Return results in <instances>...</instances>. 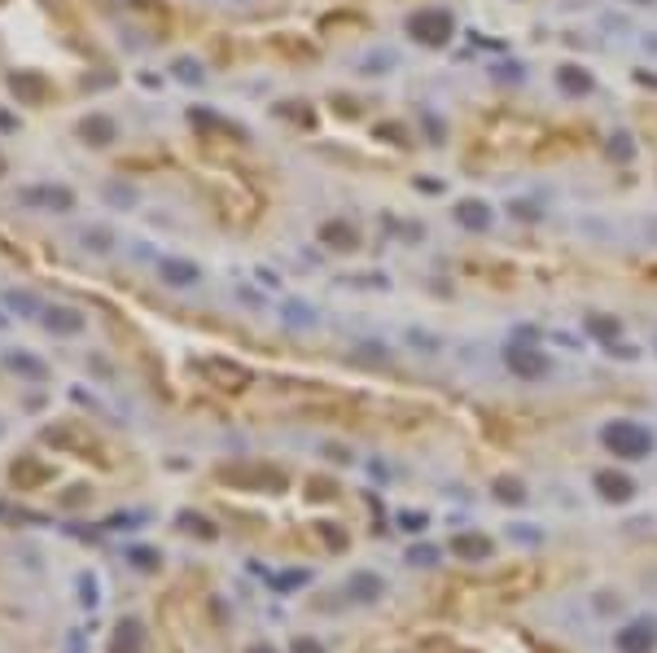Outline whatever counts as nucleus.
I'll return each instance as SVG.
<instances>
[{
    "label": "nucleus",
    "mask_w": 657,
    "mask_h": 653,
    "mask_svg": "<svg viewBox=\"0 0 657 653\" xmlns=\"http://www.w3.org/2000/svg\"><path fill=\"white\" fill-rule=\"evenodd\" d=\"M605 447L622 461H644L653 452V439H649V430L635 425V421H613V425H605Z\"/></svg>",
    "instance_id": "nucleus-1"
},
{
    "label": "nucleus",
    "mask_w": 657,
    "mask_h": 653,
    "mask_svg": "<svg viewBox=\"0 0 657 653\" xmlns=\"http://www.w3.org/2000/svg\"><path fill=\"white\" fill-rule=\"evenodd\" d=\"M408 35L412 39H421V44H447L451 39V13L447 9H416L408 18Z\"/></svg>",
    "instance_id": "nucleus-2"
},
{
    "label": "nucleus",
    "mask_w": 657,
    "mask_h": 653,
    "mask_svg": "<svg viewBox=\"0 0 657 653\" xmlns=\"http://www.w3.org/2000/svg\"><path fill=\"white\" fill-rule=\"evenodd\" d=\"M9 92H13L23 106H49L53 97H57V88H53L39 70H13V75H9Z\"/></svg>",
    "instance_id": "nucleus-3"
},
{
    "label": "nucleus",
    "mask_w": 657,
    "mask_h": 653,
    "mask_svg": "<svg viewBox=\"0 0 657 653\" xmlns=\"http://www.w3.org/2000/svg\"><path fill=\"white\" fill-rule=\"evenodd\" d=\"M504 360H508V368L517 373V378H544V373H548L544 351H530V347H508Z\"/></svg>",
    "instance_id": "nucleus-4"
},
{
    "label": "nucleus",
    "mask_w": 657,
    "mask_h": 653,
    "mask_svg": "<svg viewBox=\"0 0 657 653\" xmlns=\"http://www.w3.org/2000/svg\"><path fill=\"white\" fill-rule=\"evenodd\" d=\"M202 373H206L211 382H219L224 390H242V386H250V373H246L242 364H228V360H206Z\"/></svg>",
    "instance_id": "nucleus-5"
},
{
    "label": "nucleus",
    "mask_w": 657,
    "mask_h": 653,
    "mask_svg": "<svg viewBox=\"0 0 657 653\" xmlns=\"http://www.w3.org/2000/svg\"><path fill=\"white\" fill-rule=\"evenodd\" d=\"M653 645H657L653 623H631V627L618 631V649L622 653H653Z\"/></svg>",
    "instance_id": "nucleus-6"
},
{
    "label": "nucleus",
    "mask_w": 657,
    "mask_h": 653,
    "mask_svg": "<svg viewBox=\"0 0 657 653\" xmlns=\"http://www.w3.org/2000/svg\"><path fill=\"white\" fill-rule=\"evenodd\" d=\"M79 136H84L88 145H110L118 136V128H114V118H106V114H88L84 123H79Z\"/></svg>",
    "instance_id": "nucleus-7"
},
{
    "label": "nucleus",
    "mask_w": 657,
    "mask_h": 653,
    "mask_svg": "<svg viewBox=\"0 0 657 653\" xmlns=\"http://www.w3.org/2000/svg\"><path fill=\"white\" fill-rule=\"evenodd\" d=\"M320 237H325V246H333V250H355V246H360V232H355L351 224H342V220L325 224Z\"/></svg>",
    "instance_id": "nucleus-8"
},
{
    "label": "nucleus",
    "mask_w": 657,
    "mask_h": 653,
    "mask_svg": "<svg viewBox=\"0 0 657 653\" xmlns=\"http://www.w3.org/2000/svg\"><path fill=\"white\" fill-rule=\"evenodd\" d=\"M158 276H163L167 285H193L197 281V268L184 263V259H163V263H158Z\"/></svg>",
    "instance_id": "nucleus-9"
},
{
    "label": "nucleus",
    "mask_w": 657,
    "mask_h": 653,
    "mask_svg": "<svg viewBox=\"0 0 657 653\" xmlns=\"http://www.w3.org/2000/svg\"><path fill=\"white\" fill-rule=\"evenodd\" d=\"M451 548L461 552L465 561H487V557H491V540H487V535H456Z\"/></svg>",
    "instance_id": "nucleus-10"
},
{
    "label": "nucleus",
    "mask_w": 657,
    "mask_h": 653,
    "mask_svg": "<svg viewBox=\"0 0 657 653\" xmlns=\"http://www.w3.org/2000/svg\"><path fill=\"white\" fill-rule=\"evenodd\" d=\"M596 487H601V496H605V500H627L631 491H635L631 478H622V473H609V469H605V473H596Z\"/></svg>",
    "instance_id": "nucleus-11"
},
{
    "label": "nucleus",
    "mask_w": 657,
    "mask_h": 653,
    "mask_svg": "<svg viewBox=\"0 0 657 653\" xmlns=\"http://www.w3.org/2000/svg\"><path fill=\"white\" fill-rule=\"evenodd\" d=\"M382 592H386L382 575H368V570H360V575L351 579V597H355V601H377Z\"/></svg>",
    "instance_id": "nucleus-12"
},
{
    "label": "nucleus",
    "mask_w": 657,
    "mask_h": 653,
    "mask_svg": "<svg viewBox=\"0 0 657 653\" xmlns=\"http://www.w3.org/2000/svg\"><path fill=\"white\" fill-rule=\"evenodd\" d=\"M44 321H49V329H57V333H79V329H84V316H79V311H66V307L49 311Z\"/></svg>",
    "instance_id": "nucleus-13"
},
{
    "label": "nucleus",
    "mask_w": 657,
    "mask_h": 653,
    "mask_svg": "<svg viewBox=\"0 0 657 653\" xmlns=\"http://www.w3.org/2000/svg\"><path fill=\"white\" fill-rule=\"evenodd\" d=\"M456 215H461V224H469V228H487L491 224V215H487L482 202H461V211H456Z\"/></svg>",
    "instance_id": "nucleus-14"
},
{
    "label": "nucleus",
    "mask_w": 657,
    "mask_h": 653,
    "mask_svg": "<svg viewBox=\"0 0 657 653\" xmlns=\"http://www.w3.org/2000/svg\"><path fill=\"white\" fill-rule=\"evenodd\" d=\"M27 197H31V202H44V206H57V211H70V193L66 189H35Z\"/></svg>",
    "instance_id": "nucleus-15"
},
{
    "label": "nucleus",
    "mask_w": 657,
    "mask_h": 653,
    "mask_svg": "<svg viewBox=\"0 0 657 653\" xmlns=\"http://www.w3.org/2000/svg\"><path fill=\"white\" fill-rule=\"evenodd\" d=\"M561 88L565 92H587L592 88V75H583L579 66H561Z\"/></svg>",
    "instance_id": "nucleus-16"
},
{
    "label": "nucleus",
    "mask_w": 657,
    "mask_h": 653,
    "mask_svg": "<svg viewBox=\"0 0 657 653\" xmlns=\"http://www.w3.org/2000/svg\"><path fill=\"white\" fill-rule=\"evenodd\" d=\"M136 645H141V627L123 623L118 627V640H114V653H136Z\"/></svg>",
    "instance_id": "nucleus-17"
},
{
    "label": "nucleus",
    "mask_w": 657,
    "mask_h": 653,
    "mask_svg": "<svg viewBox=\"0 0 657 653\" xmlns=\"http://www.w3.org/2000/svg\"><path fill=\"white\" fill-rule=\"evenodd\" d=\"M9 368L27 373V378H35V382L44 378V364H39V360H31V355H23V351H13V355H9Z\"/></svg>",
    "instance_id": "nucleus-18"
},
{
    "label": "nucleus",
    "mask_w": 657,
    "mask_h": 653,
    "mask_svg": "<svg viewBox=\"0 0 657 653\" xmlns=\"http://www.w3.org/2000/svg\"><path fill=\"white\" fill-rule=\"evenodd\" d=\"M408 561H412V566H434V561H438V548L421 544V548H412V552H408Z\"/></svg>",
    "instance_id": "nucleus-19"
},
{
    "label": "nucleus",
    "mask_w": 657,
    "mask_h": 653,
    "mask_svg": "<svg viewBox=\"0 0 657 653\" xmlns=\"http://www.w3.org/2000/svg\"><path fill=\"white\" fill-rule=\"evenodd\" d=\"M495 496H500V500H513V504H517V500L526 496V491H522V483H513V478H504L500 487H495Z\"/></svg>",
    "instance_id": "nucleus-20"
},
{
    "label": "nucleus",
    "mask_w": 657,
    "mask_h": 653,
    "mask_svg": "<svg viewBox=\"0 0 657 653\" xmlns=\"http://www.w3.org/2000/svg\"><path fill=\"white\" fill-rule=\"evenodd\" d=\"M180 522H184V526H189V530H197V535H206V540H211V535H215V526H211V522H206V518H193V513H184V518H180Z\"/></svg>",
    "instance_id": "nucleus-21"
},
{
    "label": "nucleus",
    "mask_w": 657,
    "mask_h": 653,
    "mask_svg": "<svg viewBox=\"0 0 657 653\" xmlns=\"http://www.w3.org/2000/svg\"><path fill=\"white\" fill-rule=\"evenodd\" d=\"M132 561L141 566V570H154V566H158V552H154V548H132Z\"/></svg>",
    "instance_id": "nucleus-22"
},
{
    "label": "nucleus",
    "mask_w": 657,
    "mask_h": 653,
    "mask_svg": "<svg viewBox=\"0 0 657 653\" xmlns=\"http://www.w3.org/2000/svg\"><path fill=\"white\" fill-rule=\"evenodd\" d=\"M294 653H325V645L311 640V636H298V640H294Z\"/></svg>",
    "instance_id": "nucleus-23"
},
{
    "label": "nucleus",
    "mask_w": 657,
    "mask_h": 653,
    "mask_svg": "<svg viewBox=\"0 0 657 653\" xmlns=\"http://www.w3.org/2000/svg\"><path fill=\"white\" fill-rule=\"evenodd\" d=\"M377 136H390L394 145H399V141H408V132H403L399 123H382V128H377Z\"/></svg>",
    "instance_id": "nucleus-24"
},
{
    "label": "nucleus",
    "mask_w": 657,
    "mask_h": 653,
    "mask_svg": "<svg viewBox=\"0 0 657 653\" xmlns=\"http://www.w3.org/2000/svg\"><path fill=\"white\" fill-rule=\"evenodd\" d=\"M399 526H403V530H421V526H425V513H403Z\"/></svg>",
    "instance_id": "nucleus-25"
},
{
    "label": "nucleus",
    "mask_w": 657,
    "mask_h": 653,
    "mask_svg": "<svg viewBox=\"0 0 657 653\" xmlns=\"http://www.w3.org/2000/svg\"><path fill=\"white\" fill-rule=\"evenodd\" d=\"M592 329H596V333H605V338H609V333H618V321H613V325H609V321H592Z\"/></svg>",
    "instance_id": "nucleus-26"
},
{
    "label": "nucleus",
    "mask_w": 657,
    "mask_h": 653,
    "mask_svg": "<svg viewBox=\"0 0 657 653\" xmlns=\"http://www.w3.org/2000/svg\"><path fill=\"white\" fill-rule=\"evenodd\" d=\"M175 70H180L184 79H197V66H193V62H180V66H175Z\"/></svg>",
    "instance_id": "nucleus-27"
},
{
    "label": "nucleus",
    "mask_w": 657,
    "mask_h": 653,
    "mask_svg": "<svg viewBox=\"0 0 657 653\" xmlns=\"http://www.w3.org/2000/svg\"><path fill=\"white\" fill-rule=\"evenodd\" d=\"M250 653H276V649H268V645H254V649H250Z\"/></svg>",
    "instance_id": "nucleus-28"
},
{
    "label": "nucleus",
    "mask_w": 657,
    "mask_h": 653,
    "mask_svg": "<svg viewBox=\"0 0 657 653\" xmlns=\"http://www.w3.org/2000/svg\"><path fill=\"white\" fill-rule=\"evenodd\" d=\"M635 5H649V0H635Z\"/></svg>",
    "instance_id": "nucleus-29"
},
{
    "label": "nucleus",
    "mask_w": 657,
    "mask_h": 653,
    "mask_svg": "<svg viewBox=\"0 0 657 653\" xmlns=\"http://www.w3.org/2000/svg\"><path fill=\"white\" fill-rule=\"evenodd\" d=\"M0 171H5V163H0Z\"/></svg>",
    "instance_id": "nucleus-30"
}]
</instances>
